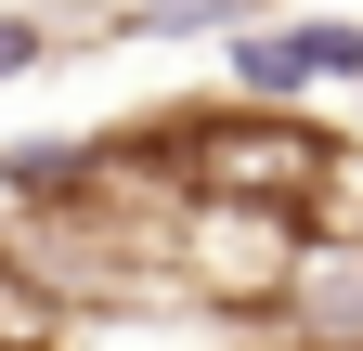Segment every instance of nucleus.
<instances>
[{"instance_id":"1","label":"nucleus","mask_w":363,"mask_h":351,"mask_svg":"<svg viewBox=\"0 0 363 351\" xmlns=\"http://www.w3.org/2000/svg\"><path fill=\"white\" fill-rule=\"evenodd\" d=\"M0 351H78V299L0 234Z\"/></svg>"},{"instance_id":"2","label":"nucleus","mask_w":363,"mask_h":351,"mask_svg":"<svg viewBox=\"0 0 363 351\" xmlns=\"http://www.w3.org/2000/svg\"><path fill=\"white\" fill-rule=\"evenodd\" d=\"M26 53H39V26H0V65H26Z\"/></svg>"}]
</instances>
